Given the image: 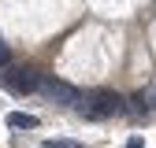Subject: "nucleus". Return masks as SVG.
Here are the masks:
<instances>
[{
  "mask_svg": "<svg viewBox=\"0 0 156 148\" xmlns=\"http://www.w3.org/2000/svg\"><path fill=\"white\" fill-rule=\"evenodd\" d=\"M119 111H123V100L115 96V92H108V89L89 92L86 104H82V115H89V119H112V115H119Z\"/></svg>",
  "mask_w": 156,
  "mask_h": 148,
  "instance_id": "f257e3e1",
  "label": "nucleus"
},
{
  "mask_svg": "<svg viewBox=\"0 0 156 148\" xmlns=\"http://www.w3.org/2000/svg\"><path fill=\"white\" fill-rule=\"evenodd\" d=\"M0 78H4V85H8V89H15V92H34V89H37V82H41V74L30 70V67H11V70L0 74Z\"/></svg>",
  "mask_w": 156,
  "mask_h": 148,
  "instance_id": "f03ea898",
  "label": "nucleus"
},
{
  "mask_svg": "<svg viewBox=\"0 0 156 148\" xmlns=\"http://www.w3.org/2000/svg\"><path fill=\"white\" fill-rule=\"evenodd\" d=\"M37 89H41L45 96H52V100H63V104H78V89H74V85H67V82H56V78H41V82H37Z\"/></svg>",
  "mask_w": 156,
  "mask_h": 148,
  "instance_id": "7ed1b4c3",
  "label": "nucleus"
},
{
  "mask_svg": "<svg viewBox=\"0 0 156 148\" xmlns=\"http://www.w3.org/2000/svg\"><path fill=\"white\" fill-rule=\"evenodd\" d=\"M8 126H11V130H34V126H37V115H26V111H11V115H8Z\"/></svg>",
  "mask_w": 156,
  "mask_h": 148,
  "instance_id": "20e7f679",
  "label": "nucleus"
},
{
  "mask_svg": "<svg viewBox=\"0 0 156 148\" xmlns=\"http://www.w3.org/2000/svg\"><path fill=\"white\" fill-rule=\"evenodd\" d=\"M45 148H82V144H78V141H48Z\"/></svg>",
  "mask_w": 156,
  "mask_h": 148,
  "instance_id": "39448f33",
  "label": "nucleus"
},
{
  "mask_svg": "<svg viewBox=\"0 0 156 148\" xmlns=\"http://www.w3.org/2000/svg\"><path fill=\"white\" fill-rule=\"evenodd\" d=\"M8 63H11V52H8L4 41H0V67H8Z\"/></svg>",
  "mask_w": 156,
  "mask_h": 148,
  "instance_id": "423d86ee",
  "label": "nucleus"
},
{
  "mask_svg": "<svg viewBox=\"0 0 156 148\" xmlns=\"http://www.w3.org/2000/svg\"><path fill=\"white\" fill-rule=\"evenodd\" d=\"M126 148H145V141H141V137H130V141H126Z\"/></svg>",
  "mask_w": 156,
  "mask_h": 148,
  "instance_id": "0eeeda50",
  "label": "nucleus"
}]
</instances>
